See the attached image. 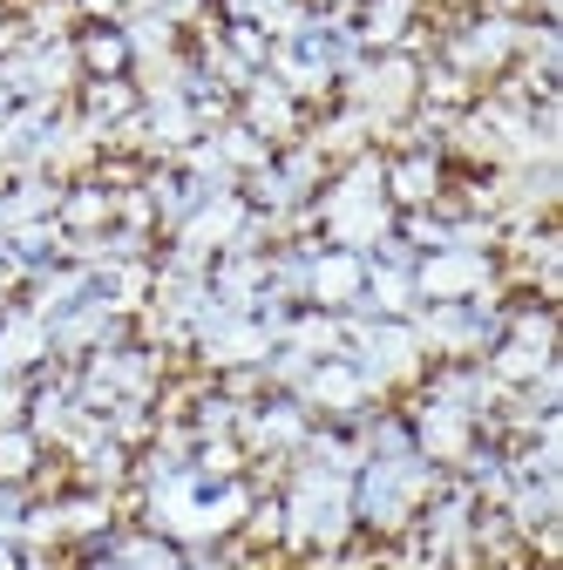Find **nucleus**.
I'll use <instances>...</instances> for the list:
<instances>
[{"label":"nucleus","mask_w":563,"mask_h":570,"mask_svg":"<svg viewBox=\"0 0 563 570\" xmlns=\"http://www.w3.org/2000/svg\"><path fill=\"white\" fill-rule=\"evenodd\" d=\"M306 225L319 245H339V252H374L387 232H394V204L381 190V150H360V157H346L333 164V177L319 184L313 210H306Z\"/></svg>","instance_id":"1"},{"label":"nucleus","mask_w":563,"mask_h":570,"mask_svg":"<svg viewBox=\"0 0 563 570\" xmlns=\"http://www.w3.org/2000/svg\"><path fill=\"white\" fill-rule=\"evenodd\" d=\"M435 482H442V469L414 449L407 455H360V469H354V537L360 543H401Z\"/></svg>","instance_id":"2"},{"label":"nucleus","mask_w":563,"mask_h":570,"mask_svg":"<svg viewBox=\"0 0 563 570\" xmlns=\"http://www.w3.org/2000/svg\"><path fill=\"white\" fill-rule=\"evenodd\" d=\"M333 102H346L354 116H367L374 142H387L414 109H421V55L407 48H387V55H360L354 68L339 76Z\"/></svg>","instance_id":"3"},{"label":"nucleus","mask_w":563,"mask_h":570,"mask_svg":"<svg viewBox=\"0 0 563 570\" xmlns=\"http://www.w3.org/2000/svg\"><path fill=\"white\" fill-rule=\"evenodd\" d=\"M170 374H177L170 353L150 346L144 333H129V340H116V346H96L89 361H76V394H82L89 414H102V407H116V401H157V394L170 387Z\"/></svg>","instance_id":"4"},{"label":"nucleus","mask_w":563,"mask_h":570,"mask_svg":"<svg viewBox=\"0 0 563 570\" xmlns=\"http://www.w3.org/2000/svg\"><path fill=\"white\" fill-rule=\"evenodd\" d=\"M346 320V361H354L387 401H401L421 374H428V353H421L414 320H367V313H339Z\"/></svg>","instance_id":"5"},{"label":"nucleus","mask_w":563,"mask_h":570,"mask_svg":"<svg viewBox=\"0 0 563 570\" xmlns=\"http://www.w3.org/2000/svg\"><path fill=\"white\" fill-rule=\"evenodd\" d=\"M503 299H510V293L421 306V313H414V333H421V353H428V367H435V361H482V353L503 340Z\"/></svg>","instance_id":"6"},{"label":"nucleus","mask_w":563,"mask_h":570,"mask_svg":"<svg viewBox=\"0 0 563 570\" xmlns=\"http://www.w3.org/2000/svg\"><path fill=\"white\" fill-rule=\"evenodd\" d=\"M401 414H407V435H414V455H428L442 475H455L462 469V455L482 442V421L462 407V401H448V394H435L428 381H414L407 394H401Z\"/></svg>","instance_id":"7"},{"label":"nucleus","mask_w":563,"mask_h":570,"mask_svg":"<svg viewBox=\"0 0 563 570\" xmlns=\"http://www.w3.org/2000/svg\"><path fill=\"white\" fill-rule=\"evenodd\" d=\"M448 184H455V164L442 142H387L381 150V190L394 204V218L401 210H442Z\"/></svg>","instance_id":"8"},{"label":"nucleus","mask_w":563,"mask_h":570,"mask_svg":"<svg viewBox=\"0 0 563 570\" xmlns=\"http://www.w3.org/2000/svg\"><path fill=\"white\" fill-rule=\"evenodd\" d=\"M414 293H421V306H448V299L503 293V258H496V252H475V245L421 252V258H414Z\"/></svg>","instance_id":"9"},{"label":"nucleus","mask_w":563,"mask_h":570,"mask_svg":"<svg viewBox=\"0 0 563 570\" xmlns=\"http://www.w3.org/2000/svg\"><path fill=\"white\" fill-rule=\"evenodd\" d=\"M306 435H313V407L299 401V394H258L251 407H245V421H238V449H245V462H278L286 469L299 449H306Z\"/></svg>","instance_id":"10"},{"label":"nucleus","mask_w":563,"mask_h":570,"mask_svg":"<svg viewBox=\"0 0 563 570\" xmlns=\"http://www.w3.org/2000/svg\"><path fill=\"white\" fill-rule=\"evenodd\" d=\"M28 428H34V435H41V449L48 455H61L68 442H76L82 435V428L96 421L89 407H82V394H76V367H41L34 381H28V414H21Z\"/></svg>","instance_id":"11"},{"label":"nucleus","mask_w":563,"mask_h":570,"mask_svg":"<svg viewBox=\"0 0 563 570\" xmlns=\"http://www.w3.org/2000/svg\"><path fill=\"white\" fill-rule=\"evenodd\" d=\"M299 401L313 407V421H339V428H354L367 407H381L387 394L346 361V353H326V361H313V374L299 381Z\"/></svg>","instance_id":"12"},{"label":"nucleus","mask_w":563,"mask_h":570,"mask_svg":"<svg viewBox=\"0 0 563 570\" xmlns=\"http://www.w3.org/2000/svg\"><path fill=\"white\" fill-rule=\"evenodd\" d=\"M346 28H354V41L367 55H387V48L428 55V0H354Z\"/></svg>","instance_id":"13"},{"label":"nucleus","mask_w":563,"mask_h":570,"mask_svg":"<svg viewBox=\"0 0 563 570\" xmlns=\"http://www.w3.org/2000/svg\"><path fill=\"white\" fill-rule=\"evenodd\" d=\"M129 333H136V320H122V313H116V306H102L96 293L48 320V340H55V361H61V367L89 361L96 346H116V340H129Z\"/></svg>","instance_id":"14"},{"label":"nucleus","mask_w":563,"mask_h":570,"mask_svg":"<svg viewBox=\"0 0 563 570\" xmlns=\"http://www.w3.org/2000/svg\"><path fill=\"white\" fill-rule=\"evenodd\" d=\"M231 116H238L251 136H265L271 150H286V142H299V136H306V122H313V109H306V102H293V96L278 89L271 76H251V82L238 89Z\"/></svg>","instance_id":"15"},{"label":"nucleus","mask_w":563,"mask_h":570,"mask_svg":"<svg viewBox=\"0 0 563 570\" xmlns=\"http://www.w3.org/2000/svg\"><path fill=\"white\" fill-rule=\"evenodd\" d=\"M41 367H55V340L48 320L21 299L0 306V381H34Z\"/></svg>","instance_id":"16"},{"label":"nucleus","mask_w":563,"mask_h":570,"mask_svg":"<svg viewBox=\"0 0 563 570\" xmlns=\"http://www.w3.org/2000/svg\"><path fill=\"white\" fill-rule=\"evenodd\" d=\"M360 299H367V258L360 252H339V245H313L306 306H319V313H354Z\"/></svg>","instance_id":"17"},{"label":"nucleus","mask_w":563,"mask_h":570,"mask_svg":"<svg viewBox=\"0 0 563 570\" xmlns=\"http://www.w3.org/2000/svg\"><path fill=\"white\" fill-rule=\"evenodd\" d=\"M68 48H76L82 82H116V76H136V55H129L122 21H76Z\"/></svg>","instance_id":"18"},{"label":"nucleus","mask_w":563,"mask_h":570,"mask_svg":"<svg viewBox=\"0 0 563 570\" xmlns=\"http://www.w3.org/2000/svg\"><path fill=\"white\" fill-rule=\"evenodd\" d=\"M55 225L68 238H89V232H109L116 225V184H102L96 170L82 177H68L61 184V204H55Z\"/></svg>","instance_id":"19"},{"label":"nucleus","mask_w":563,"mask_h":570,"mask_svg":"<svg viewBox=\"0 0 563 570\" xmlns=\"http://www.w3.org/2000/svg\"><path fill=\"white\" fill-rule=\"evenodd\" d=\"M48 462H55V455L41 449V435H34L28 421H14V428H0V482H21V489H34Z\"/></svg>","instance_id":"20"},{"label":"nucleus","mask_w":563,"mask_h":570,"mask_svg":"<svg viewBox=\"0 0 563 570\" xmlns=\"http://www.w3.org/2000/svg\"><path fill=\"white\" fill-rule=\"evenodd\" d=\"M204 142H210V150H218V164H225L231 177H251V170H258V164L271 157V142H265V136H251V129H245L238 116H225L218 129H204Z\"/></svg>","instance_id":"21"},{"label":"nucleus","mask_w":563,"mask_h":570,"mask_svg":"<svg viewBox=\"0 0 563 570\" xmlns=\"http://www.w3.org/2000/svg\"><path fill=\"white\" fill-rule=\"evenodd\" d=\"M286 346H299V353H313V361H326V353L346 346V320H339V313H319V306H299L293 326H286Z\"/></svg>","instance_id":"22"},{"label":"nucleus","mask_w":563,"mask_h":570,"mask_svg":"<svg viewBox=\"0 0 563 570\" xmlns=\"http://www.w3.org/2000/svg\"><path fill=\"white\" fill-rule=\"evenodd\" d=\"M28 510H34V489H21V482H0V543H21V530H28Z\"/></svg>","instance_id":"23"},{"label":"nucleus","mask_w":563,"mask_h":570,"mask_svg":"<svg viewBox=\"0 0 563 570\" xmlns=\"http://www.w3.org/2000/svg\"><path fill=\"white\" fill-rule=\"evenodd\" d=\"M28 414V381H0V428H14Z\"/></svg>","instance_id":"24"},{"label":"nucleus","mask_w":563,"mask_h":570,"mask_svg":"<svg viewBox=\"0 0 563 570\" xmlns=\"http://www.w3.org/2000/svg\"><path fill=\"white\" fill-rule=\"evenodd\" d=\"M68 8H76V21H122L129 0H68Z\"/></svg>","instance_id":"25"},{"label":"nucleus","mask_w":563,"mask_h":570,"mask_svg":"<svg viewBox=\"0 0 563 570\" xmlns=\"http://www.w3.org/2000/svg\"><path fill=\"white\" fill-rule=\"evenodd\" d=\"M68 570H129V563H122V557L109 550V537H102L96 550H82V557H68Z\"/></svg>","instance_id":"26"},{"label":"nucleus","mask_w":563,"mask_h":570,"mask_svg":"<svg viewBox=\"0 0 563 570\" xmlns=\"http://www.w3.org/2000/svg\"><path fill=\"white\" fill-rule=\"evenodd\" d=\"M21 41V0H0V55Z\"/></svg>","instance_id":"27"},{"label":"nucleus","mask_w":563,"mask_h":570,"mask_svg":"<svg viewBox=\"0 0 563 570\" xmlns=\"http://www.w3.org/2000/svg\"><path fill=\"white\" fill-rule=\"evenodd\" d=\"M14 293H21V272L8 265V252H0V299H14Z\"/></svg>","instance_id":"28"},{"label":"nucleus","mask_w":563,"mask_h":570,"mask_svg":"<svg viewBox=\"0 0 563 570\" xmlns=\"http://www.w3.org/2000/svg\"><path fill=\"white\" fill-rule=\"evenodd\" d=\"M0 306H8V299H0Z\"/></svg>","instance_id":"29"}]
</instances>
